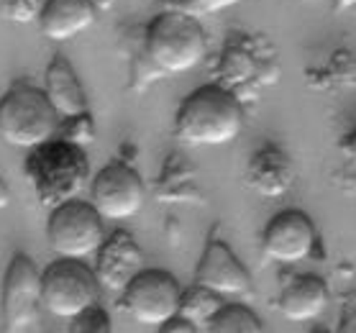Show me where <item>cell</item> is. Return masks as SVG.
I'll return each instance as SVG.
<instances>
[{
    "mask_svg": "<svg viewBox=\"0 0 356 333\" xmlns=\"http://www.w3.org/2000/svg\"><path fill=\"white\" fill-rule=\"evenodd\" d=\"M241 98L223 85L193 90L177 108L175 136L193 147H223L243 131Z\"/></svg>",
    "mask_w": 356,
    "mask_h": 333,
    "instance_id": "6da1fadb",
    "label": "cell"
},
{
    "mask_svg": "<svg viewBox=\"0 0 356 333\" xmlns=\"http://www.w3.org/2000/svg\"><path fill=\"white\" fill-rule=\"evenodd\" d=\"M24 172L39 203L44 208H54L80 195L90 179V162L82 147L67 144L62 138H49L31 149Z\"/></svg>",
    "mask_w": 356,
    "mask_h": 333,
    "instance_id": "7a4b0ae2",
    "label": "cell"
},
{
    "mask_svg": "<svg viewBox=\"0 0 356 333\" xmlns=\"http://www.w3.org/2000/svg\"><path fill=\"white\" fill-rule=\"evenodd\" d=\"M144 49L149 62L167 74L190 72L208 54V36L197 16L185 10H162L146 26Z\"/></svg>",
    "mask_w": 356,
    "mask_h": 333,
    "instance_id": "3957f363",
    "label": "cell"
},
{
    "mask_svg": "<svg viewBox=\"0 0 356 333\" xmlns=\"http://www.w3.org/2000/svg\"><path fill=\"white\" fill-rule=\"evenodd\" d=\"M59 113L49 103L44 88L16 82L0 98V136L10 147L33 149L54 138Z\"/></svg>",
    "mask_w": 356,
    "mask_h": 333,
    "instance_id": "277c9868",
    "label": "cell"
},
{
    "mask_svg": "<svg viewBox=\"0 0 356 333\" xmlns=\"http://www.w3.org/2000/svg\"><path fill=\"white\" fill-rule=\"evenodd\" d=\"M47 238L51 252L67 259H88L106 238L103 216L90 200L70 197L51 208L47 223Z\"/></svg>",
    "mask_w": 356,
    "mask_h": 333,
    "instance_id": "5b68a950",
    "label": "cell"
},
{
    "mask_svg": "<svg viewBox=\"0 0 356 333\" xmlns=\"http://www.w3.org/2000/svg\"><path fill=\"white\" fill-rule=\"evenodd\" d=\"M41 302L51 316L67 320L100 302V282L92 267L85 259L57 257L41 272Z\"/></svg>",
    "mask_w": 356,
    "mask_h": 333,
    "instance_id": "8992f818",
    "label": "cell"
},
{
    "mask_svg": "<svg viewBox=\"0 0 356 333\" xmlns=\"http://www.w3.org/2000/svg\"><path fill=\"white\" fill-rule=\"evenodd\" d=\"M3 323L13 333L31 331L41 323V272L29 254H13L0 293Z\"/></svg>",
    "mask_w": 356,
    "mask_h": 333,
    "instance_id": "52a82bcc",
    "label": "cell"
},
{
    "mask_svg": "<svg viewBox=\"0 0 356 333\" xmlns=\"http://www.w3.org/2000/svg\"><path fill=\"white\" fill-rule=\"evenodd\" d=\"M177 277L167 269H141L121 293V305L136 323L159 328L179 310Z\"/></svg>",
    "mask_w": 356,
    "mask_h": 333,
    "instance_id": "ba28073f",
    "label": "cell"
},
{
    "mask_svg": "<svg viewBox=\"0 0 356 333\" xmlns=\"http://www.w3.org/2000/svg\"><path fill=\"white\" fill-rule=\"evenodd\" d=\"M146 200V185L131 164L111 162L92 177L90 203L103 216V220L134 218Z\"/></svg>",
    "mask_w": 356,
    "mask_h": 333,
    "instance_id": "9c48e42d",
    "label": "cell"
},
{
    "mask_svg": "<svg viewBox=\"0 0 356 333\" xmlns=\"http://www.w3.org/2000/svg\"><path fill=\"white\" fill-rule=\"evenodd\" d=\"M318 244V228L308 213L282 211L269 220L261 234V249L272 261L280 264H300L313 257Z\"/></svg>",
    "mask_w": 356,
    "mask_h": 333,
    "instance_id": "30bf717a",
    "label": "cell"
},
{
    "mask_svg": "<svg viewBox=\"0 0 356 333\" xmlns=\"http://www.w3.org/2000/svg\"><path fill=\"white\" fill-rule=\"evenodd\" d=\"M144 269V252L129 231H113L103 238L95 252V272L100 287L111 293H123L126 284Z\"/></svg>",
    "mask_w": 356,
    "mask_h": 333,
    "instance_id": "8fae6325",
    "label": "cell"
},
{
    "mask_svg": "<svg viewBox=\"0 0 356 333\" xmlns=\"http://www.w3.org/2000/svg\"><path fill=\"white\" fill-rule=\"evenodd\" d=\"M195 284H202L223 298H241L251 290V275L226 241L211 238L195 269Z\"/></svg>",
    "mask_w": 356,
    "mask_h": 333,
    "instance_id": "7c38bea8",
    "label": "cell"
},
{
    "mask_svg": "<svg viewBox=\"0 0 356 333\" xmlns=\"http://www.w3.org/2000/svg\"><path fill=\"white\" fill-rule=\"evenodd\" d=\"M246 182L261 197H282L295 182V164L290 154L280 147H261L254 152L246 167Z\"/></svg>",
    "mask_w": 356,
    "mask_h": 333,
    "instance_id": "4fadbf2b",
    "label": "cell"
},
{
    "mask_svg": "<svg viewBox=\"0 0 356 333\" xmlns=\"http://www.w3.org/2000/svg\"><path fill=\"white\" fill-rule=\"evenodd\" d=\"M97 8L92 0H44L39 29L49 41H70L95 24Z\"/></svg>",
    "mask_w": 356,
    "mask_h": 333,
    "instance_id": "5bb4252c",
    "label": "cell"
},
{
    "mask_svg": "<svg viewBox=\"0 0 356 333\" xmlns=\"http://www.w3.org/2000/svg\"><path fill=\"white\" fill-rule=\"evenodd\" d=\"M328 305V284L318 275H298L282 287L280 310L292 323L316 320Z\"/></svg>",
    "mask_w": 356,
    "mask_h": 333,
    "instance_id": "9a60e30c",
    "label": "cell"
},
{
    "mask_svg": "<svg viewBox=\"0 0 356 333\" xmlns=\"http://www.w3.org/2000/svg\"><path fill=\"white\" fill-rule=\"evenodd\" d=\"M44 92H47L49 103L54 106V111L59 113V118L90 111L88 92L82 88L74 67L70 65V59L62 57V54H57L49 62L47 74H44Z\"/></svg>",
    "mask_w": 356,
    "mask_h": 333,
    "instance_id": "2e32d148",
    "label": "cell"
},
{
    "mask_svg": "<svg viewBox=\"0 0 356 333\" xmlns=\"http://www.w3.org/2000/svg\"><path fill=\"white\" fill-rule=\"evenodd\" d=\"M226 302V298L218 293H213L208 287H202V284H193L190 290L182 293L179 298V316H185L190 323L200 331H208V323L213 320V316L220 310V305Z\"/></svg>",
    "mask_w": 356,
    "mask_h": 333,
    "instance_id": "e0dca14e",
    "label": "cell"
},
{
    "mask_svg": "<svg viewBox=\"0 0 356 333\" xmlns=\"http://www.w3.org/2000/svg\"><path fill=\"white\" fill-rule=\"evenodd\" d=\"M261 320L251 308L241 302H223L220 310L208 323L211 333H261Z\"/></svg>",
    "mask_w": 356,
    "mask_h": 333,
    "instance_id": "ac0fdd59",
    "label": "cell"
},
{
    "mask_svg": "<svg viewBox=\"0 0 356 333\" xmlns=\"http://www.w3.org/2000/svg\"><path fill=\"white\" fill-rule=\"evenodd\" d=\"M95 121L90 111H82V113H72V115H62L57 123V133L54 138H62L67 144H74V147L88 149L92 141H95Z\"/></svg>",
    "mask_w": 356,
    "mask_h": 333,
    "instance_id": "d6986e66",
    "label": "cell"
},
{
    "mask_svg": "<svg viewBox=\"0 0 356 333\" xmlns=\"http://www.w3.org/2000/svg\"><path fill=\"white\" fill-rule=\"evenodd\" d=\"M70 331L72 333H111L113 325H111V316L95 302V305L80 310V313L72 318Z\"/></svg>",
    "mask_w": 356,
    "mask_h": 333,
    "instance_id": "ffe728a7",
    "label": "cell"
},
{
    "mask_svg": "<svg viewBox=\"0 0 356 333\" xmlns=\"http://www.w3.org/2000/svg\"><path fill=\"white\" fill-rule=\"evenodd\" d=\"M44 0H0V13L13 24H31L39 18Z\"/></svg>",
    "mask_w": 356,
    "mask_h": 333,
    "instance_id": "44dd1931",
    "label": "cell"
},
{
    "mask_svg": "<svg viewBox=\"0 0 356 333\" xmlns=\"http://www.w3.org/2000/svg\"><path fill=\"white\" fill-rule=\"evenodd\" d=\"M236 3H241V0H179V10H185L190 16H213Z\"/></svg>",
    "mask_w": 356,
    "mask_h": 333,
    "instance_id": "7402d4cb",
    "label": "cell"
},
{
    "mask_svg": "<svg viewBox=\"0 0 356 333\" xmlns=\"http://www.w3.org/2000/svg\"><path fill=\"white\" fill-rule=\"evenodd\" d=\"M159 331H162V333H197V328H195V325L190 323L185 316L175 313L170 320H164V323L159 325Z\"/></svg>",
    "mask_w": 356,
    "mask_h": 333,
    "instance_id": "603a6c76",
    "label": "cell"
},
{
    "mask_svg": "<svg viewBox=\"0 0 356 333\" xmlns=\"http://www.w3.org/2000/svg\"><path fill=\"white\" fill-rule=\"evenodd\" d=\"M341 154L346 156V159H351V162L356 164V129L351 131V133H346V136L341 138Z\"/></svg>",
    "mask_w": 356,
    "mask_h": 333,
    "instance_id": "cb8c5ba5",
    "label": "cell"
},
{
    "mask_svg": "<svg viewBox=\"0 0 356 333\" xmlns=\"http://www.w3.org/2000/svg\"><path fill=\"white\" fill-rule=\"evenodd\" d=\"M341 331H356V308L351 310V313H346L343 316V320H341Z\"/></svg>",
    "mask_w": 356,
    "mask_h": 333,
    "instance_id": "d4e9b609",
    "label": "cell"
},
{
    "mask_svg": "<svg viewBox=\"0 0 356 333\" xmlns=\"http://www.w3.org/2000/svg\"><path fill=\"white\" fill-rule=\"evenodd\" d=\"M8 203H10V190L6 185V179L0 177V208H6Z\"/></svg>",
    "mask_w": 356,
    "mask_h": 333,
    "instance_id": "484cf974",
    "label": "cell"
},
{
    "mask_svg": "<svg viewBox=\"0 0 356 333\" xmlns=\"http://www.w3.org/2000/svg\"><path fill=\"white\" fill-rule=\"evenodd\" d=\"M346 6H356V0H339V8H346Z\"/></svg>",
    "mask_w": 356,
    "mask_h": 333,
    "instance_id": "4316f807",
    "label": "cell"
},
{
    "mask_svg": "<svg viewBox=\"0 0 356 333\" xmlns=\"http://www.w3.org/2000/svg\"><path fill=\"white\" fill-rule=\"evenodd\" d=\"M0 293H3V277H0Z\"/></svg>",
    "mask_w": 356,
    "mask_h": 333,
    "instance_id": "83f0119b",
    "label": "cell"
}]
</instances>
